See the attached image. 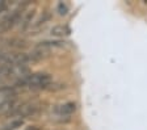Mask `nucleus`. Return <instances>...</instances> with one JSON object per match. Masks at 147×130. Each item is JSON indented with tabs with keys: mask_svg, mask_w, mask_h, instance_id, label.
<instances>
[{
	"mask_svg": "<svg viewBox=\"0 0 147 130\" xmlns=\"http://www.w3.org/2000/svg\"><path fill=\"white\" fill-rule=\"evenodd\" d=\"M22 125H24V120L15 117L9 121V122L4 124L3 126L0 127V130H16V129H18V127H21Z\"/></svg>",
	"mask_w": 147,
	"mask_h": 130,
	"instance_id": "6e6552de",
	"label": "nucleus"
},
{
	"mask_svg": "<svg viewBox=\"0 0 147 130\" xmlns=\"http://www.w3.org/2000/svg\"><path fill=\"white\" fill-rule=\"evenodd\" d=\"M41 106L40 102L37 101H28V102H22L18 105V108L15 110L12 116H16V118H24V117H34V116L40 115Z\"/></svg>",
	"mask_w": 147,
	"mask_h": 130,
	"instance_id": "f03ea898",
	"label": "nucleus"
},
{
	"mask_svg": "<svg viewBox=\"0 0 147 130\" xmlns=\"http://www.w3.org/2000/svg\"><path fill=\"white\" fill-rule=\"evenodd\" d=\"M8 8H7V3L5 1H3V0H0V12H3V11H7Z\"/></svg>",
	"mask_w": 147,
	"mask_h": 130,
	"instance_id": "9b49d317",
	"label": "nucleus"
},
{
	"mask_svg": "<svg viewBox=\"0 0 147 130\" xmlns=\"http://www.w3.org/2000/svg\"><path fill=\"white\" fill-rule=\"evenodd\" d=\"M34 16V11H28L26 13H24L21 17V21H20V24H21V29L24 30V29H26L29 25H30L32 22V19H33Z\"/></svg>",
	"mask_w": 147,
	"mask_h": 130,
	"instance_id": "1a4fd4ad",
	"label": "nucleus"
},
{
	"mask_svg": "<svg viewBox=\"0 0 147 130\" xmlns=\"http://www.w3.org/2000/svg\"><path fill=\"white\" fill-rule=\"evenodd\" d=\"M22 15H24V7H20V8H17L13 12L9 13L3 24H0V33H5V32L11 30L15 25H17L21 21Z\"/></svg>",
	"mask_w": 147,
	"mask_h": 130,
	"instance_id": "7ed1b4c3",
	"label": "nucleus"
},
{
	"mask_svg": "<svg viewBox=\"0 0 147 130\" xmlns=\"http://www.w3.org/2000/svg\"><path fill=\"white\" fill-rule=\"evenodd\" d=\"M53 82V77L50 74L46 72H37V74H30L25 79L18 80L15 84V88H26V90H43L49 88Z\"/></svg>",
	"mask_w": 147,
	"mask_h": 130,
	"instance_id": "f257e3e1",
	"label": "nucleus"
},
{
	"mask_svg": "<svg viewBox=\"0 0 147 130\" xmlns=\"http://www.w3.org/2000/svg\"><path fill=\"white\" fill-rule=\"evenodd\" d=\"M20 102H17L16 96L13 97H3L0 100V116H12L15 110L18 108Z\"/></svg>",
	"mask_w": 147,
	"mask_h": 130,
	"instance_id": "39448f33",
	"label": "nucleus"
},
{
	"mask_svg": "<svg viewBox=\"0 0 147 130\" xmlns=\"http://www.w3.org/2000/svg\"><path fill=\"white\" fill-rule=\"evenodd\" d=\"M55 113L58 116H64V117H68V116L74 115L76 112V104L75 102H64V104H61V105L55 106Z\"/></svg>",
	"mask_w": 147,
	"mask_h": 130,
	"instance_id": "423d86ee",
	"label": "nucleus"
},
{
	"mask_svg": "<svg viewBox=\"0 0 147 130\" xmlns=\"http://www.w3.org/2000/svg\"><path fill=\"white\" fill-rule=\"evenodd\" d=\"M50 51H51V47L47 45L46 41H43V42L38 43L37 46H34L33 50L28 54V57H29V61L37 62V61H41V59H45L46 57H49Z\"/></svg>",
	"mask_w": 147,
	"mask_h": 130,
	"instance_id": "20e7f679",
	"label": "nucleus"
},
{
	"mask_svg": "<svg viewBox=\"0 0 147 130\" xmlns=\"http://www.w3.org/2000/svg\"><path fill=\"white\" fill-rule=\"evenodd\" d=\"M51 34L55 37H66V36L71 34V29L67 25H57L51 29Z\"/></svg>",
	"mask_w": 147,
	"mask_h": 130,
	"instance_id": "0eeeda50",
	"label": "nucleus"
},
{
	"mask_svg": "<svg viewBox=\"0 0 147 130\" xmlns=\"http://www.w3.org/2000/svg\"><path fill=\"white\" fill-rule=\"evenodd\" d=\"M57 9H58L59 15L61 16H64V15H67L68 12V5L64 1H59L58 3V7H57Z\"/></svg>",
	"mask_w": 147,
	"mask_h": 130,
	"instance_id": "9d476101",
	"label": "nucleus"
},
{
	"mask_svg": "<svg viewBox=\"0 0 147 130\" xmlns=\"http://www.w3.org/2000/svg\"><path fill=\"white\" fill-rule=\"evenodd\" d=\"M25 130H41V129L38 126H29V127H26Z\"/></svg>",
	"mask_w": 147,
	"mask_h": 130,
	"instance_id": "f8f14e48",
	"label": "nucleus"
}]
</instances>
